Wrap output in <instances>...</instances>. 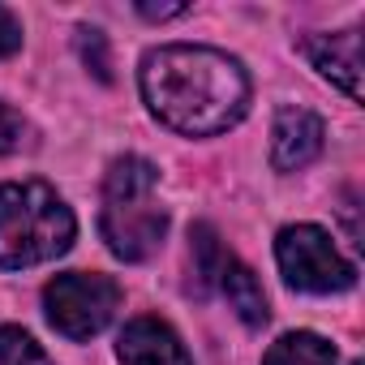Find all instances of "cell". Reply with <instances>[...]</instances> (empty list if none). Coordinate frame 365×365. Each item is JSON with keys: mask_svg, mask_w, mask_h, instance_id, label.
Instances as JSON below:
<instances>
[{"mask_svg": "<svg viewBox=\"0 0 365 365\" xmlns=\"http://www.w3.org/2000/svg\"><path fill=\"white\" fill-rule=\"evenodd\" d=\"M78 52H82V65L95 69L99 82H112V61H108V39H103V31L82 26V31H78Z\"/></svg>", "mask_w": 365, "mask_h": 365, "instance_id": "cell-13", "label": "cell"}, {"mask_svg": "<svg viewBox=\"0 0 365 365\" xmlns=\"http://www.w3.org/2000/svg\"><path fill=\"white\" fill-rule=\"evenodd\" d=\"M0 365H52V361L22 327H0Z\"/></svg>", "mask_w": 365, "mask_h": 365, "instance_id": "cell-12", "label": "cell"}, {"mask_svg": "<svg viewBox=\"0 0 365 365\" xmlns=\"http://www.w3.org/2000/svg\"><path fill=\"white\" fill-rule=\"evenodd\" d=\"M43 309H48V322L65 339H91V335H99L116 318L120 288H116L112 275L69 271V275H56L43 288Z\"/></svg>", "mask_w": 365, "mask_h": 365, "instance_id": "cell-4", "label": "cell"}, {"mask_svg": "<svg viewBox=\"0 0 365 365\" xmlns=\"http://www.w3.org/2000/svg\"><path fill=\"white\" fill-rule=\"evenodd\" d=\"M275 258H279V271L292 288L301 292H314V297H327V292H344L352 288L356 271L352 262L339 258V250L331 245V237L314 224H292L279 232L275 241Z\"/></svg>", "mask_w": 365, "mask_h": 365, "instance_id": "cell-5", "label": "cell"}, {"mask_svg": "<svg viewBox=\"0 0 365 365\" xmlns=\"http://www.w3.org/2000/svg\"><path fill=\"white\" fill-rule=\"evenodd\" d=\"M120 365H194L180 335L159 318H133L116 339Z\"/></svg>", "mask_w": 365, "mask_h": 365, "instance_id": "cell-7", "label": "cell"}, {"mask_svg": "<svg viewBox=\"0 0 365 365\" xmlns=\"http://www.w3.org/2000/svg\"><path fill=\"white\" fill-rule=\"evenodd\" d=\"M73 211L43 180H9L0 185V267L26 271L69 254L73 245Z\"/></svg>", "mask_w": 365, "mask_h": 365, "instance_id": "cell-3", "label": "cell"}, {"mask_svg": "<svg viewBox=\"0 0 365 365\" xmlns=\"http://www.w3.org/2000/svg\"><path fill=\"white\" fill-rule=\"evenodd\" d=\"M155 185H159V172L142 155L112 159L103 176L99 232L120 262H146L150 254H159L168 237V211L155 202Z\"/></svg>", "mask_w": 365, "mask_h": 365, "instance_id": "cell-2", "label": "cell"}, {"mask_svg": "<svg viewBox=\"0 0 365 365\" xmlns=\"http://www.w3.org/2000/svg\"><path fill=\"white\" fill-rule=\"evenodd\" d=\"M301 52L309 56V65L331 78L348 99H361V35L356 31H339V35H309L301 43Z\"/></svg>", "mask_w": 365, "mask_h": 365, "instance_id": "cell-8", "label": "cell"}, {"mask_svg": "<svg viewBox=\"0 0 365 365\" xmlns=\"http://www.w3.org/2000/svg\"><path fill=\"white\" fill-rule=\"evenodd\" d=\"M185 9H190L185 0H172V5H155V0H142V5H138V14H142V18H150V22H168V18H180Z\"/></svg>", "mask_w": 365, "mask_h": 365, "instance_id": "cell-16", "label": "cell"}, {"mask_svg": "<svg viewBox=\"0 0 365 365\" xmlns=\"http://www.w3.org/2000/svg\"><path fill=\"white\" fill-rule=\"evenodd\" d=\"M22 48V22L0 5V56H14Z\"/></svg>", "mask_w": 365, "mask_h": 365, "instance_id": "cell-15", "label": "cell"}, {"mask_svg": "<svg viewBox=\"0 0 365 365\" xmlns=\"http://www.w3.org/2000/svg\"><path fill=\"white\" fill-rule=\"evenodd\" d=\"M262 365H335V344L314 331H288L267 348Z\"/></svg>", "mask_w": 365, "mask_h": 365, "instance_id": "cell-10", "label": "cell"}, {"mask_svg": "<svg viewBox=\"0 0 365 365\" xmlns=\"http://www.w3.org/2000/svg\"><path fill=\"white\" fill-rule=\"evenodd\" d=\"M26 120L0 99V155H14V150H22V142H26Z\"/></svg>", "mask_w": 365, "mask_h": 365, "instance_id": "cell-14", "label": "cell"}, {"mask_svg": "<svg viewBox=\"0 0 365 365\" xmlns=\"http://www.w3.org/2000/svg\"><path fill=\"white\" fill-rule=\"evenodd\" d=\"M356 365H361V361H356Z\"/></svg>", "mask_w": 365, "mask_h": 365, "instance_id": "cell-17", "label": "cell"}, {"mask_svg": "<svg viewBox=\"0 0 365 365\" xmlns=\"http://www.w3.org/2000/svg\"><path fill=\"white\" fill-rule=\"evenodd\" d=\"M215 288L228 297V305L237 309V318L245 322V327H262L267 318H271V309H267V292H262V284H258V275L241 262V258H224V267H220V275H215Z\"/></svg>", "mask_w": 365, "mask_h": 365, "instance_id": "cell-9", "label": "cell"}, {"mask_svg": "<svg viewBox=\"0 0 365 365\" xmlns=\"http://www.w3.org/2000/svg\"><path fill=\"white\" fill-rule=\"evenodd\" d=\"M146 108L185 138H211L232 129L250 108V78L241 61L202 43H168L142 61Z\"/></svg>", "mask_w": 365, "mask_h": 365, "instance_id": "cell-1", "label": "cell"}, {"mask_svg": "<svg viewBox=\"0 0 365 365\" xmlns=\"http://www.w3.org/2000/svg\"><path fill=\"white\" fill-rule=\"evenodd\" d=\"M190 241H194V271H198L202 288H215V275H220V267H224L228 250L220 245V237H215V228H211V224H198V228L190 232Z\"/></svg>", "mask_w": 365, "mask_h": 365, "instance_id": "cell-11", "label": "cell"}, {"mask_svg": "<svg viewBox=\"0 0 365 365\" xmlns=\"http://www.w3.org/2000/svg\"><path fill=\"white\" fill-rule=\"evenodd\" d=\"M327 125L309 108H279L271 129V163L275 172H301L322 155Z\"/></svg>", "mask_w": 365, "mask_h": 365, "instance_id": "cell-6", "label": "cell"}]
</instances>
